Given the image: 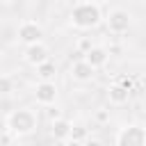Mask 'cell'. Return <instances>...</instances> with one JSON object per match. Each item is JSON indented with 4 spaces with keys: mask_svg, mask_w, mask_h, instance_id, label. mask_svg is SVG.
Instances as JSON below:
<instances>
[{
    "mask_svg": "<svg viewBox=\"0 0 146 146\" xmlns=\"http://www.w3.org/2000/svg\"><path fill=\"white\" fill-rule=\"evenodd\" d=\"M11 89H14L11 78H9V75H2V78H0V94H2V96H9Z\"/></svg>",
    "mask_w": 146,
    "mask_h": 146,
    "instance_id": "15",
    "label": "cell"
},
{
    "mask_svg": "<svg viewBox=\"0 0 146 146\" xmlns=\"http://www.w3.org/2000/svg\"><path fill=\"white\" fill-rule=\"evenodd\" d=\"M114 146H146V128H141L139 123H128L119 128Z\"/></svg>",
    "mask_w": 146,
    "mask_h": 146,
    "instance_id": "3",
    "label": "cell"
},
{
    "mask_svg": "<svg viewBox=\"0 0 146 146\" xmlns=\"http://www.w3.org/2000/svg\"><path fill=\"white\" fill-rule=\"evenodd\" d=\"M107 100H110L112 105H125V103L130 100V91L123 89L119 82H114V84H110V89H107Z\"/></svg>",
    "mask_w": 146,
    "mask_h": 146,
    "instance_id": "11",
    "label": "cell"
},
{
    "mask_svg": "<svg viewBox=\"0 0 146 146\" xmlns=\"http://www.w3.org/2000/svg\"><path fill=\"white\" fill-rule=\"evenodd\" d=\"M105 25H107V30L112 34H123L132 25V14L128 9H123V7H112L107 11V16H105Z\"/></svg>",
    "mask_w": 146,
    "mask_h": 146,
    "instance_id": "4",
    "label": "cell"
},
{
    "mask_svg": "<svg viewBox=\"0 0 146 146\" xmlns=\"http://www.w3.org/2000/svg\"><path fill=\"white\" fill-rule=\"evenodd\" d=\"M18 41L27 46H34V43H43V27L36 23V21H23L18 25V32H16Z\"/></svg>",
    "mask_w": 146,
    "mask_h": 146,
    "instance_id": "5",
    "label": "cell"
},
{
    "mask_svg": "<svg viewBox=\"0 0 146 146\" xmlns=\"http://www.w3.org/2000/svg\"><path fill=\"white\" fill-rule=\"evenodd\" d=\"M68 73H71V78H73L75 82H91V80L96 78V68H94L91 64H87L84 59H75V62L71 64Z\"/></svg>",
    "mask_w": 146,
    "mask_h": 146,
    "instance_id": "8",
    "label": "cell"
},
{
    "mask_svg": "<svg viewBox=\"0 0 146 146\" xmlns=\"http://www.w3.org/2000/svg\"><path fill=\"white\" fill-rule=\"evenodd\" d=\"M36 114L30 110V107H18V110H11L7 116H5V130H9L16 139L18 137H27L36 130Z\"/></svg>",
    "mask_w": 146,
    "mask_h": 146,
    "instance_id": "2",
    "label": "cell"
},
{
    "mask_svg": "<svg viewBox=\"0 0 146 146\" xmlns=\"http://www.w3.org/2000/svg\"><path fill=\"white\" fill-rule=\"evenodd\" d=\"M71 139H73V141H80V144H84V141H87V139H91V137H89V130H87L84 125H73Z\"/></svg>",
    "mask_w": 146,
    "mask_h": 146,
    "instance_id": "13",
    "label": "cell"
},
{
    "mask_svg": "<svg viewBox=\"0 0 146 146\" xmlns=\"http://www.w3.org/2000/svg\"><path fill=\"white\" fill-rule=\"evenodd\" d=\"M48 119H50V123H55V121L64 119V116H62V110H57V107H50V110H48Z\"/></svg>",
    "mask_w": 146,
    "mask_h": 146,
    "instance_id": "18",
    "label": "cell"
},
{
    "mask_svg": "<svg viewBox=\"0 0 146 146\" xmlns=\"http://www.w3.org/2000/svg\"><path fill=\"white\" fill-rule=\"evenodd\" d=\"M11 139H14V135H11L9 130H2V141H0V146H11Z\"/></svg>",
    "mask_w": 146,
    "mask_h": 146,
    "instance_id": "19",
    "label": "cell"
},
{
    "mask_svg": "<svg viewBox=\"0 0 146 146\" xmlns=\"http://www.w3.org/2000/svg\"><path fill=\"white\" fill-rule=\"evenodd\" d=\"M57 84L55 82H36V87H34V100L39 103V105H52L55 100H57Z\"/></svg>",
    "mask_w": 146,
    "mask_h": 146,
    "instance_id": "7",
    "label": "cell"
},
{
    "mask_svg": "<svg viewBox=\"0 0 146 146\" xmlns=\"http://www.w3.org/2000/svg\"><path fill=\"white\" fill-rule=\"evenodd\" d=\"M84 146H103V141H100V139H87Z\"/></svg>",
    "mask_w": 146,
    "mask_h": 146,
    "instance_id": "20",
    "label": "cell"
},
{
    "mask_svg": "<svg viewBox=\"0 0 146 146\" xmlns=\"http://www.w3.org/2000/svg\"><path fill=\"white\" fill-rule=\"evenodd\" d=\"M64 146H84V144H80V141H73V139H68V141H64Z\"/></svg>",
    "mask_w": 146,
    "mask_h": 146,
    "instance_id": "21",
    "label": "cell"
},
{
    "mask_svg": "<svg viewBox=\"0 0 146 146\" xmlns=\"http://www.w3.org/2000/svg\"><path fill=\"white\" fill-rule=\"evenodd\" d=\"M68 18H71V25L75 30H91L103 21V7L98 2H89V0L75 2L71 7Z\"/></svg>",
    "mask_w": 146,
    "mask_h": 146,
    "instance_id": "1",
    "label": "cell"
},
{
    "mask_svg": "<svg viewBox=\"0 0 146 146\" xmlns=\"http://www.w3.org/2000/svg\"><path fill=\"white\" fill-rule=\"evenodd\" d=\"M71 132H73V123L68 119H59V121L50 123V137L57 139V141H68Z\"/></svg>",
    "mask_w": 146,
    "mask_h": 146,
    "instance_id": "9",
    "label": "cell"
},
{
    "mask_svg": "<svg viewBox=\"0 0 146 146\" xmlns=\"http://www.w3.org/2000/svg\"><path fill=\"white\" fill-rule=\"evenodd\" d=\"M98 123H110V119H112V114H110V110L107 107H100V110H96V116H94Z\"/></svg>",
    "mask_w": 146,
    "mask_h": 146,
    "instance_id": "16",
    "label": "cell"
},
{
    "mask_svg": "<svg viewBox=\"0 0 146 146\" xmlns=\"http://www.w3.org/2000/svg\"><path fill=\"white\" fill-rule=\"evenodd\" d=\"M48 55H50V50H48V46L46 43H34V46H27L25 50H23V59L30 64V66H41V64H46L48 62Z\"/></svg>",
    "mask_w": 146,
    "mask_h": 146,
    "instance_id": "6",
    "label": "cell"
},
{
    "mask_svg": "<svg viewBox=\"0 0 146 146\" xmlns=\"http://www.w3.org/2000/svg\"><path fill=\"white\" fill-rule=\"evenodd\" d=\"M87 64H91L94 68H100V66H105L107 64V59H110V52H107V48H103V46H94L84 57H82Z\"/></svg>",
    "mask_w": 146,
    "mask_h": 146,
    "instance_id": "10",
    "label": "cell"
},
{
    "mask_svg": "<svg viewBox=\"0 0 146 146\" xmlns=\"http://www.w3.org/2000/svg\"><path fill=\"white\" fill-rule=\"evenodd\" d=\"M144 123H146V110H144Z\"/></svg>",
    "mask_w": 146,
    "mask_h": 146,
    "instance_id": "23",
    "label": "cell"
},
{
    "mask_svg": "<svg viewBox=\"0 0 146 146\" xmlns=\"http://www.w3.org/2000/svg\"><path fill=\"white\" fill-rule=\"evenodd\" d=\"M141 84H144V87H146V73H144V75H141Z\"/></svg>",
    "mask_w": 146,
    "mask_h": 146,
    "instance_id": "22",
    "label": "cell"
},
{
    "mask_svg": "<svg viewBox=\"0 0 146 146\" xmlns=\"http://www.w3.org/2000/svg\"><path fill=\"white\" fill-rule=\"evenodd\" d=\"M116 82H119L123 89H128V91H132V87H135V82H132V78H130V75H121Z\"/></svg>",
    "mask_w": 146,
    "mask_h": 146,
    "instance_id": "17",
    "label": "cell"
},
{
    "mask_svg": "<svg viewBox=\"0 0 146 146\" xmlns=\"http://www.w3.org/2000/svg\"><path fill=\"white\" fill-rule=\"evenodd\" d=\"M91 48H94V41H91L89 36H80V39H78V52H80L82 57H84Z\"/></svg>",
    "mask_w": 146,
    "mask_h": 146,
    "instance_id": "14",
    "label": "cell"
},
{
    "mask_svg": "<svg viewBox=\"0 0 146 146\" xmlns=\"http://www.w3.org/2000/svg\"><path fill=\"white\" fill-rule=\"evenodd\" d=\"M55 75H57V66H55V62H46V64H41V66H36V78H39V82H55Z\"/></svg>",
    "mask_w": 146,
    "mask_h": 146,
    "instance_id": "12",
    "label": "cell"
}]
</instances>
